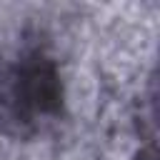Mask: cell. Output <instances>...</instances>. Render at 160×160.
<instances>
[{
    "instance_id": "obj_1",
    "label": "cell",
    "mask_w": 160,
    "mask_h": 160,
    "mask_svg": "<svg viewBox=\"0 0 160 160\" xmlns=\"http://www.w3.org/2000/svg\"><path fill=\"white\" fill-rule=\"evenodd\" d=\"M65 105L60 68L45 48L32 45L2 70L0 78V120L18 135L38 132L58 120Z\"/></svg>"
}]
</instances>
